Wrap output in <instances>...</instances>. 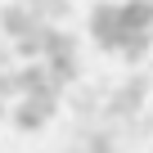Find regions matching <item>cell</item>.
Listing matches in <instances>:
<instances>
[{"label":"cell","mask_w":153,"mask_h":153,"mask_svg":"<svg viewBox=\"0 0 153 153\" xmlns=\"http://www.w3.org/2000/svg\"><path fill=\"white\" fill-rule=\"evenodd\" d=\"M90 36L108 54L135 59L153 41V0H113V5H99L95 18H90Z\"/></svg>","instance_id":"cell-1"}]
</instances>
